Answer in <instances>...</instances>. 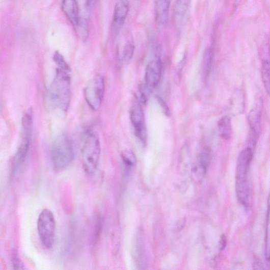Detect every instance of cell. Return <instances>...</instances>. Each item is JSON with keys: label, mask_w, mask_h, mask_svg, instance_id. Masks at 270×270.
<instances>
[{"label": "cell", "mask_w": 270, "mask_h": 270, "mask_svg": "<svg viewBox=\"0 0 270 270\" xmlns=\"http://www.w3.org/2000/svg\"><path fill=\"white\" fill-rule=\"evenodd\" d=\"M265 258L267 261H270V203H267V211L266 221V231L265 240Z\"/></svg>", "instance_id": "cell-19"}, {"label": "cell", "mask_w": 270, "mask_h": 270, "mask_svg": "<svg viewBox=\"0 0 270 270\" xmlns=\"http://www.w3.org/2000/svg\"><path fill=\"white\" fill-rule=\"evenodd\" d=\"M130 118L136 137L143 143L147 141V130L144 111L140 104H134L130 110Z\"/></svg>", "instance_id": "cell-9"}, {"label": "cell", "mask_w": 270, "mask_h": 270, "mask_svg": "<svg viewBox=\"0 0 270 270\" xmlns=\"http://www.w3.org/2000/svg\"><path fill=\"white\" fill-rule=\"evenodd\" d=\"M261 76L265 92L270 96V62L267 61L262 63Z\"/></svg>", "instance_id": "cell-21"}, {"label": "cell", "mask_w": 270, "mask_h": 270, "mask_svg": "<svg viewBox=\"0 0 270 270\" xmlns=\"http://www.w3.org/2000/svg\"><path fill=\"white\" fill-rule=\"evenodd\" d=\"M37 230L41 244L46 249L52 248L55 242L56 222L54 214L50 209H44L40 213Z\"/></svg>", "instance_id": "cell-6"}, {"label": "cell", "mask_w": 270, "mask_h": 270, "mask_svg": "<svg viewBox=\"0 0 270 270\" xmlns=\"http://www.w3.org/2000/svg\"><path fill=\"white\" fill-rule=\"evenodd\" d=\"M249 116L252 132L254 136H257L260 132L261 126V106L260 103L257 104L251 111Z\"/></svg>", "instance_id": "cell-16"}, {"label": "cell", "mask_w": 270, "mask_h": 270, "mask_svg": "<svg viewBox=\"0 0 270 270\" xmlns=\"http://www.w3.org/2000/svg\"><path fill=\"white\" fill-rule=\"evenodd\" d=\"M70 72L58 68L56 70L47 92L48 102L53 109L66 112L69 108L71 99Z\"/></svg>", "instance_id": "cell-1"}, {"label": "cell", "mask_w": 270, "mask_h": 270, "mask_svg": "<svg viewBox=\"0 0 270 270\" xmlns=\"http://www.w3.org/2000/svg\"><path fill=\"white\" fill-rule=\"evenodd\" d=\"M210 153L205 150L199 156L192 168V175L197 182H200L204 178L210 161Z\"/></svg>", "instance_id": "cell-12"}, {"label": "cell", "mask_w": 270, "mask_h": 270, "mask_svg": "<svg viewBox=\"0 0 270 270\" xmlns=\"http://www.w3.org/2000/svg\"><path fill=\"white\" fill-rule=\"evenodd\" d=\"M130 9L129 0H117L115 6L111 33L116 38L121 32L127 18Z\"/></svg>", "instance_id": "cell-8"}, {"label": "cell", "mask_w": 270, "mask_h": 270, "mask_svg": "<svg viewBox=\"0 0 270 270\" xmlns=\"http://www.w3.org/2000/svg\"><path fill=\"white\" fill-rule=\"evenodd\" d=\"M155 98L164 115L167 116H170L171 114L170 111L167 103L159 96H156Z\"/></svg>", "instance_id": "cell-27"}, {"label": "cell", "mask_w": 270, "mask_h": 270, "mask_svg": "<svg viewBox=\"0 0 270 270\" xmlns=\"http://www.w3.org/2000/svg\"><path fill=\"white\" fill-rule=\"evenodd\" d=\"M185 222L186 220L185 218L180 219L175 224V231L176 232L181 231L184 227Z\"/></svg>", "instance_id": "cell-28"}, {"label": "cell", "mask_w": 270, "mask_h": 270, "mask_svg": "<svg viewBox=\"0 0 270 270\" xmlns=\"http://www.w3.org/2000/svg\"><path fill=\"white\" fill-rule=\"evenodd\" d=\"M134 50V45L132 37L127 38L123 47L120 53L119 58L122 61L128 62L132 58Z\"/></svg>", "instance_id": "cell-18"}, {"label": "cell", "mask_w": 270, "mask_h": 270, "mask_svg": "<svg viewBox=\"0 0 270 270\" xmlns=\"http://www.w3.org/2000/svg\"><path fill=\"white\" fill-rule=\"evenodd\" d=\"M192 0H176L174 9V21L176 31L181 32Z\"/></svg>", "instance_id": "cell-11"}, {"label": "cell", "mask_w": 270, "mask_h": 270, "mask_svg": "<svg viewBox=\"0 0 270 270\" xmlns=\"http://www.w3.org/2000/svg\"><path fill=\"white\" fill-rule=\"evenodd\" d=\"M227 239L226 235L222 234L220 238V248L221 250H224L227 246Z\"/></svg>", "instance_id": "cell-29"}, {"label": "cell", "mask_w": 270, "mask_h": 270, "mask_svg": "<svg viewBox=\"0 0 270 270\" xmlns=\"http://www.w3.org/2000/svg\"><path fill=\"white\" fill-rule=\"evenodd\" d=\"M75 31L78 38L83 41H86L89 34V25L88 21L85 19H80L77 25L74 26Z\"/></svg>", "instance_id": "cell-22"}, {"label": "cell", "mask_w": 270, "mask_h": 270, "mask_svg": "<svg viewBox=\"0 0 270 270\" xmlns=\"http://www.w3.org/2000/svg\"><path fill=\"white\" fill-rule=\"evenodd\" d=\"M253 158V151L247 147L239 153L236 162L235 191L237 200L246 208L250 206V188L248 175Z\"/></svg>", "instance_id": "cell-2"}, {"label": "cell", "mask_w": 270, "mask_h": 270, "mask_svg": "<svg viewBox=\"0 0 270 270\" xmlns=\"http://www.w3.org/2000/svg\"><path fill=\"white\" fill-rule=\"evenodd\" d=\"M121 158L126 169L128 170L136 166L137 157L131 149H125L122 153Z\"/></svg>", "instance_id": "cell-20"}, {"label": "cell", "mask_w": 270, "mask_h": 270, "mask_svg": "<svg viewBox=\"0 0 270 270\" xmlns=\"http://www.w3.org/2000/svg\"><path fill=\"white\" fill-rule=\"evenodd\" d=\"M11 260L12 265L14 269H24V265L21 261L18 254L17 252H13L12 254Z\"/></svg>", "instance_id": "cell-26"}, {"label": "cell", "mask_w": 270, "mask_h": 270, "mask_svg": "<svg viewBox=\"0 0 270 270\" xmlns=\"http://www.w3.org/2000/svg\"><path fill=\"white\" fill-rule=\"evenodd\" d=\"M51 157L57 172L63 171L72 163L74 157V149L67 135L60 134L55 139L51 148Z\"/></svg>", "instance_id": "cell-4"}, {"label": "cell", "mask_w": 270, "mask_h": 270, "mask_svg": "<svg viewBox=\"0 0 270 270\" xmlns=\"http://www.w3.org/2000/svg\"><path fill=\"white\" fill-rule=\"evenodd\" d=\"M220 137L226 140H229L232 137V126L231 118L228 116L222 117L218 124Z\"/></svg>", "instance_id": "cell-17"}, {"label": "cell", "mask_w": 270, "mask_h": 270, "mask_svg": "<svg viewBox=\"0 0 270 270\" xmlns=\"http://www.w3.org/2000/svg\"><path fill=\"white\" fill-rule=\"evenodd\" d=\"M100 153V143L98 133L92 129L88 130L84 139L82 158L84 170L88 175H92L96 171Z\"/></svg>", "instance_id": "cell-3"}, {"label": "cell", "mask_w": 270, "mask_h": 270, "mask_svg": "<svg viewBox=\"0 0 270 270\" xmlns=\"http://www.w3.org/2000/svg\"><path fill=\"white\" fill-rule=\"evenodd\" d=\"M94 1L95 0H85V7L87 11L92 10L94 4Z\"/></svg>", "instance_id": "cell-30"}, {"label": "cell", "mask_w": 270, "mask_h": 270, "mask_svg": "<svg viewBox=\"0 0 270 270\" xmlns=\"http://www.w3.org/2000/svg\"><path fill=\"white\" fill-rule=\"evenodd\" d=\"M22 138L16 154L14 156L12 163V174L24 163L28 156L30 146H31L33 130V114L26 113L22 119Z\"/></svg>", "instance_id": "cell-5"}, {"label": "cell", "mask_w": 270, "mask_h": 270, "mask_svg": "<svg viewBox=\"0 0 270 270\" xmlns=\"http://www.w3.org/2000/svg\"><path fill=\"white\" fill-rule=\"evenodd\" d=\"M62 8L66 17L73 27L77 25L81 18L77 0H63Z\"/></svg>", "instance_id": "cell-13"}, {"label": "cell", "mask_w": 270, "mask_h": 270, "mask_svg": "<svg viewBox=\"0 0 270 270\" xmlns=\"http://www.w3.org/2000/svg\"><path fill=\"white\" fill-rule=\"evenodd\" d=\"M213 59V51L211 49H208L204 53L203 61V71L205 77H207L212 67Z\"/></svg>", "instance_id": "cell-23"}, {"label": "cell", "mask_w": 270, "mask_h": 270, "mask_svg": "<svg viewBox=\"0 0 270 270\" xmlns=\"http://www.w3.org/2000/svg\"><path fill=\"white\" fill-rule=\"evenodd\" d=\"M162 65L159 58L153 60L147 65L145 71V87L148 91H152L158 85L161 75Z\"/></svg>", "instance_id": "cell-10"}, {"label": "cell", "mask_w": 270, "mask_h": 270, "mask_svg": "<svg viewBox=\"0 0 270 270\" xmlns=\"http://www.w3.org/2000/svg\"><path fill=\"white\" fill-rule=\"evenodd\" d=\"M136 254L138 266L140 269H144L146 266V255L144 246V235L141 230L138 232L136 239Z\"/></svg>", "instance_id": "cell-15"}, {"label": "cell", "mask_w": 270, "mask_h": 270, "mask_svg": "<svg viewBox=\"0 0 270 270\" xmlns=\"http://www.w3.org/2000/svg\"><path fill=\"white\" fill-rule=\"evenodd\" d=\"M102 229V221L100 215H98L95 222V230L93 236V246L98 244Z\"/></svg>", "instance_id": "cell-25"}, {"label": "cell", "mask_w": 270, "mask_h": 270, "mask_svg": "<svg viewBox=\"0 0 270 270\" xmlns=\"http://www.w3.org/2000/svg\"><path fill=\"white\" fill-rule=\"evenodd\" d=\"M104 93V80L101 75L90 80L84 89V95L88 106L94 111H98Z\"/></svg>", "instance_id": "cell-7"}, {"label": "cell", "mask_w": 270, "mask_h": 270, "mask_svg": "<svg viewBox=\"0 0 270 270\" xmlns=\"http://www.w3.org/2000/svg\"><path fill=\"white\" fill-rule=\"evenodd\" d=\"M53 61L58 68L70 71V68L64 57L59 52H56L53 55Z\"/></svg>", "instance_id": "cell-24"}, {"label": "cell", "mask_w": 270, "mask_h": 270, "mask_svg": "<svg viewBox=\"0 0 270 270\" xmlns=\"http://www.w3.org/2000/svg\"><path fill=\"white\" fill-rule=\"evenodd\" d=\"M171 2L172 0H154L155 18L161 25L168 22Z\"/></svg>", "instance_id": "cell-14"}]
</instances>
